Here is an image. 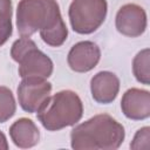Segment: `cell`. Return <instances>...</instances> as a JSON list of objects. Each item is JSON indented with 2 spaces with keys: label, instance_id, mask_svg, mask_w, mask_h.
<instances>
[{
  "label": "cell",
  "instance_id": "5",
  "mask_svg": "<svg viewBox=\"0 0 150 150\" xmlns=\"http://www.w3.org/2000/svg\"><path fill=\"white\" fill-rule=\"evenodd\" d=\"M107 12V0H73L68 16L74 32L91 34L104 22Z\"/></svg>",
  "mask_w": 150,
  "mask_h": 150
},
{
  "label": "cell",
  "instance_id": "3",
  "mask_svg": "<svg viewBox=\"0 0 150 150\" xmlns=\"http://www.w3.org/2000/svg\"><path fill=\"white\" fill-rule=\"evenodd\" d=\"M83 115L80 96L73 90H61L49 96L38 111V120L48 131L75 125Z\"/></svg>",
  "mask_w": 150,
  "mask_h": 150
},
{
  "label": "cell",
  "instance_id": "13",
  "mask_svg": "<svg viewBox=\"0 0 150 150\" xmlns=\"http://www.w3.org/2000/svg\"><path fill=\"white\" fill-rule=\"evenodd\" d=\"M12 0H0V47L4 46L13 33Z\"/></svg>",
  "mask_w": 150,
  "mask_h": 150
},
{
  "label": "cell",
  "instance_id": "10",
  "mask_svg": "<svg viewBox=\"0 0 150 150\" xmlns=\"http://www.w3.org/2000/svg\"><path fill=\"white\" fill-rule=\"evenodd\" d=\"M90 91L93 98L97 103L109 104L117 97L120 91V79L111 71H98L90 80Z\"/></svg>",
  "mask_w": 150,
  "mask_h": 150
},
{
  "label": "cell",
  "instance_id": "16",
  "mask_svg": "<svg viewBox=\"0 0 150 150\" xmlns=\"http://www.w3.org/2000/svg\"><path fill=\"white\" fill-rule=\"evenodd\" d=\"M8 149V142L2 131H0V150H7Z\"/></svg>",
  "mask_w": 150,
  "mask_h": 150
},
{
  "label": "cell",
  "instance_id": "8",
  "mask_svg": "<svg viewBox=\"0 0 150 150\" xmlns=\"http://www.w3.org/2000/svg\"><path fill=\"white\" fill-rule=\"evenodd\" d=\"M101 59L100 47L93 41H80L75 43L67 56L68 66L76 73H87L94 69Z\"/></svg>",
  "mask_w": 150,
  "mask_h": 150
},
{
  "label": "cell",
  "instance_id": "9",
  "mask_svg": "<svg viewBox=\"0 0 150 150\" xmlns=\"http://www.w3.org/2000/svg\"><path fill=\"white\" fill-rule=\"evenodd\" d=\"M121 109L125 117L134 121L150 116V93L139 88L128 89L121 100Z\"/></svg>",
  "mask_w": 150,
  "mask_h": 150
},
{
  "label": "cell",
  "instance_id": "7",
  "mask_svg": "<svg viewBox=\"0 0 150 150\" xmlns=\"http://www.w3.org/2000/svg\"><path fill=\"white\" fill-rule=\"evenodd\" d=\"M146 13L143 7L136 4L123 5L115 19L116 29L125 36L137 38L141 36L146 29Z\"/></svg>",
  "mask_w": 150,
  "mask_h": 150
},
{
  "label": "cell",
  "instance_id": "11",
  "mask_svg": "<svg viewBox=\"0 0 150 150\" xmlns=\"http://www.w3.org/2000/svg\"><path fill=\"white\" fill-rule=\"evenodd\" d=\"M9 136L18 148L28 149L39 143L40 131L30 118L21 117L9 127Z\"/></svg>",
  "mask_w": 150,
  "mask_h": 150
},
{
  "label": "cell",
  "instance_id": "15",
  "mask_svg": "<svg viewBox=\"0 0 150 150\" xmlns=\"http://www.w3.org/2000/svg\"><path fill=\"white\" fill-rule=\"evenodd\" d=\"M149 141H150V128L143 127L137 130L134 136L132 142L130 143L131 149H149Z\"/></svg>",
  "mask_w": 150,
  "mask_h": 150
},
{
  "label": "cell",
  "instance_id": "4",
  "mask_svg": "<svg viewBox=\"0 0 150 150\" xmlns=\"http://www.w3.org/2000/svg\"><path fill=\"white\" fill-rule=\"evenodd\" d=\"M12 59L19 64V75L25 77L48 79L53 74L54 64L49 56L42 53L36 43L29 39L21 36L14 41L11 48Z\"/></svg>",
  "mask_w": 150,
  "mask_h": 150
},
{
  "label": "cell",
  "instance_id": "2",
  "mask_svg": "<svg viewBox=\"0 0 150 150\" xmlns=\"http://www.w3.org/2000/svg\"><path fill=\"white\" fill-rule=\"evenodd\" d=\"M125 137L124 127L108 114H98L73 128L70 145L75 150H115Z\"/></svg>",
  "mask_w": 150,
  "mask_h": 150
},
{
  "label": "cell",
  "instance_id": "14",
  "mask_svg": "<svg viewBox=\"0 0 150 150\" xmlns=\"http://www.w3.org/2000/svg\"><path fill=\"white\" fill-rule=\"evenodd\" d=\"M16 103L9 88L0 86V123H5L14 116Z\"/></svg>",
  "mask_w": 150,
  "mask_h": 150
},
{
  "label": "cell",
  "instance_id": "6",
  "mask_svg": "<svg viewBox=\"0 0 150 150\" xmlns=\"http://www.w3.org/2000/svg\"><path fill=\"white\" fill-rule=\"evenodd\" d=\"M18 100L20 107L29 112H38L52 93V83L46 79L25 77L18 87Z\"/></svg>",
  "mask_w": 150,
  "mask_h": 150
},
{
  "label": "cell",
  "instance_id": "12",
  "mask_svg": "<svg viewBox=\"0 0 150 150\" xmlns=\"http://www.w3.org/2000/svg\"><path fill=\"white\" fill-rule=\"evenodd\" d=\"M132 73L135 79L145 86L150 84V49L144 48L132 60Z\"/></svg>",
  "mask_w": 150,
  "mask_h": 150
},
{
  "label": "cell",
  "instance_id": "1",
  "mask_svg": "<svg viewBox=\"0 0 150 150\" xmlns=\"http://www.w3.org/2000/svg\"><path fill=\"white\" fill-rule=\"evenodd\" d=\"M16 27L23 38H30L39 30L42 41L50 47L62 46L68 36L56 0H20L16 8Z\"/></svg>",
  "mask_w": 150,
  "mask_h": 150
}]
</instances>
